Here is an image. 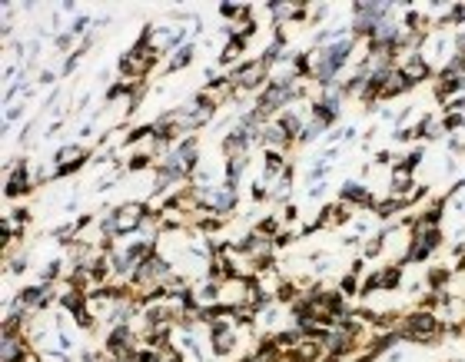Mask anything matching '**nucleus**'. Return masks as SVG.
Instances as JSON below:
<instances>
[{"instance_id":"c756f323","label":"nucleus","mask_w":465,"mask_h":362,"mask_svg":"<svg viewBox=\"0 0 465 362\" xmlns=\"http://www.w3.org/2000/svg\"><path fill=\"white\" fill-rule=\"evenodd\" d=\"M462 80H465V66H462Z\"/></svg>"},{"instance_id":"0eeeda50","label":"nucleus","mask_w":465,"mask_h":362,"mask_svg":"<svg viewBox=\"0 0 465 362\" xmlns=\"http://www.w3.org/2000/svg\"><path fill=\"white\" fill-rule=\"evenodd\" d=\"M200 206H206L209 213H217V216L229 220V216H236V209H239V189H229V187L219 183V187L209 189V197H206Z\"/></svg>"},{"instance_id":"b1692460","label":"nucleus","mask_w":465,"mask_h":362,"mask_svg":"<svg viewBox=\"0 0 465 362\" xmlns=\"http://www.w3.org/2000/svg\"><path fill=\"white\" fill-rule=\"evenodd\" d=\"M156 362H186V352L173 342V346H166V349L156 352Z\"/></svg>"},{"instance_id":"bb28decb","label":"nucleus","mask_w":465,"mask_h":362,"mask_svg":"<svg viewBox=\"0 0 465 362\" xmlns=\"http://www.w3.org/2000/svg\"><path fill=\"white\" fill-rule=\"evenodd\" d=\"M280 220H282V226H292V223L299 220V206H296V203H286V206L280 209Z\"/></svg>"},{"instance_id":"6ab92c4d","label":"nucleus","mask_w":465,"mask_h":362,"mask_svg":"<svg viewBox=\"0 0 465 362\" xmlns=\"http://www.w3.org/2000/svg\"><path fill=\"white\" fill-rule=\"evenodd\" d=\"M425 150H429L425 143H415V146H409V150H406V156H402V163L409 166V170H415V173H419L422 160H425Z\"/></svg>"},{"instance_id":"1a4fd4ad","label":"nucleus","mask_w":465,"mask_h":362,"mask_svg":"<svg viewBox=\"0 0 465 362\" xmlns=\"http://www.w3.org/2000/svg\"><path fill=\"white\" fill-rule=\"evenodd\" d=\"M57 309L67 313L70 319H76L84 309H87V293L84 289H76L70 283H60V296H57Z\"/></svg>"},{"instance_id":"c85d7f7f","label":"nucleus","mask_w":465,"mask_h":362,"mask_svg":"<svg viewBox=\"0 0 465 362\" xmlns=\"http://www.w3.org/2000/svg\"><path fill=\"white\" fill-rule=\"evenodd\" d=\"M57 11H60V13H67V17H70V13L76 11V4H74V0H64V4H57Z\"/></svg>"},{"instance_id":"f8f14e48","label":"nucleus","mask_w":465,"mask_h":362,"mask_svg":"<svg viewBox=\"0 0 465 362\" xmlns=\"http://www.w3.org/2000/svg\"><path fill=\"white\" fill-rule=\"evenodd\" d=\"M399 70L406 74V77H409L412 87H419V83H429V80H435V70L425 64V60H422V54H415L409 64H402Z\"/></svg>"},{"instance_id":"4be33fe9","label":"nucleus","mask_w":465,"mask_h":362,"mask_svg":"<svg viewBox=\"0 0 465 362\" xmlns=\"http://www.w3.org/2000/svg\"><path fill=\"white\" fill-rule=\"evenodd\" d=\"M21 117H23V103H13V107H7L4 110V133H11L17 123H21Z\"/></svg>"},{"instance_id":"cd10ccee","label":"nucleus","mask_w":465,"mask_h":362,"mask_svg":"<svg viewBox=\"0 0 465 362\" xmlns=\"http://www.w3.org/2000/svg\"><path fill=\"white\" fill-rule=\"evenodd\" d=\"M382 362H406V346H396V349H389L386 356H382Z\"/></svg>"},{"instance_id":"412c9836","label":"nucleus","mask_w":465,"mask_h":362,"mask_svg":"<svg viewBox=\"0 0 465 362\" xmlns=\"http://www.w3.org/2000/svg\"><path fill=\"white\" fill-rule=\"evenodd\" d=\"M329 17H333V4H313V11H309V23L313 27L329 23Z\"/></svg>"},{"instance_id":"9b49d317","label":"nucleus","mask_w":465,"mask_h":362,"mask_svg":"<svg viewBox=\"0 0 465 362\" xmlns=\"http://www.w3.org/2000/svg\"><path fill=\"white\" fill-rule=\"evenodd\" d=\"M193 60H196V40H190V44H183L180 50H173V54L166 57V66L160 70V77H173V74L186 70V66H193Z\"/></svg>"},{"instance_id":"5701e85b","label":"nucleus","mask_w":465,"mask_h":362,"mask_svg":"<svg viewBox=\"0 0 465 362\" xmlns=\"http://www.w3.org/2000/svg\"><path fill=\"white\" fill-rule=\"evenodd\" d=\"M217 11H219V17H223V23H229V21H236L239 13L246 11V4H233V0L226 4V0H223V4H219Z\"/></svg>"},{"instance_id":"f257e3e1","label":"nucleus","mask_w":465,"mask_h":362,"mask_svg":"<svg viewBox=\"0 0 465 362\" xmlns=\"http://www.w3.org/2000/svg\"><path fill=\"white\" fill-rule=\"evenodd\" d=\"M399 339L402 346H442L449 339L445 326L435 319V313H425V309L412 306V309H402V319H399Z\"/></svg>"},{"instance_id":"6e6552de","label":"nucleus","mask_w":465,"mask_h":362,"mask_svg":"<svg viewBox=\"0 0 465 362\" xmlns=\"http://www.w3.org/2000/svg\"><path fill=\"white\" fill-rule=\"evenodd\" d=\"M415 187H419L415 170H409L402 160H396V163L389 166V197H412Z\"/></svg>"},{"instance_id":"2eb2a0df","label":"nucleus","mask_w":465,"mask_h":362,"mask_svg":"<svg viewBox=\"0 0 465 362\" xmlns=\"http://www.w3.org/2000/svg\"><path fill=\"white\" fill-rule=\"evenodd\" d=\"M153 166H156V160H153L147 150H137V153L123 163V170H127V173H143V170H153Z\"/></svg>"},{"instance_id":"f3484780","label":"nucleus","mask_w":465,"mask_h":362,"mask_svg":"<svg viewBox=\"0 0 465 362\" xmlns=\"http://www.w3.org/2000/svg\"><path fill=\"white\" fill-rule=\"evenodd\" d=\"M359 256H362V259H366V263H376L379 256H382V236H369L366 243H362V246H359Z\"/></svg>"},{"instance_id":"39448f33","label":"nucleus","mask_w":465,"mask_h":362,"mask_svg":"<svg viewBox=\"0 0 465 362\" xmlns=\"http://www.w3.org/2000/svg\"><path fill=\"white\" fill-rule=\"evenodd\" d=\"M4 173H7V180H4V197L7 199H23L30 197L33 189H37V180H33V166L27 163V160H13V166L7 163L4 166Z\"/></svg>"},{"instance_id":"393cba45","label":"nucleus","mask_w":465,"mask_h":362,"mask_svg":"<svg viewBox=\"0 0 465 362\" xmlns=\"http://www.w3.org/2000/svg\"><path fill=\"white\" fill-rule=\"evenodd\" d=\"M445 146H449V156H465V133H452V136H445Z\"/></svg>"},{"instance_id":"7ed1b4c3","label":"nucleus","mask_w":465,"mask_h":362,"mask_svg":"<svg viewBox=\"0 0 465 362\" xmlns=\"http://www.w3.org/2000/svg\"><path fill=\"white\" fill-rule=\"evenodd\" d=\"M160 60H163V54H156L153 47L133 44L130 50H123V54L117 57V74H120V80H127V83H150V74L156 70Z\"/></svg>"},{"instance_id":"a211bd4d","label":"nucleus","mask_w":465,"mask_h":362,"mask_svg":"<svg viewBox=\"0 0 465 362\" xmlns=\"http://www.w3.org/2000/svg\"><path fill=\"white\" fill-rule=\"evenodd\" d=\"M54 47L60 50V54H76V47H80V37H74L70 30H60V33H54Z\"/></svg>"},{"instance_id":"4468645a","label":"nucleus","mask_w":465,"mask_h":362,"mask_svg":"<svg viewBox=\"0 0 465 362\" xmlns=\"http://www.w3.org/2000/svg\"><path fill=\"white\" fill-rule=\"evenodd\" d=\"M445 127H442V117H435V113H425V120H422V143H445Z\"/></svg>"},{"instance_id":"f03ea898","label":"nucleus","mask_w":465,"mask_h":362,"mask_svg":"<svg viewBox=\"0 0 465 362\" xmlns=\"http://www.w3.org/2000/svg\"><path fill=\"white\" fill-rule=\"evenodd\" d=\"M150 213H153L150 199H123V203L107 209V216L100 220V226H103V233H107L110 240H130V236H137L143 230V223H147Z\"/></svg>"},{"instance_id":"aec40b11","label":"nucleus","mask_w":465,"mask_h":362,"mask_svg":"<svg viewBox=\"0 0 465 362\" xmlns=\"http://www.w3.org/2000/svg\"><path fill=\"white\" fill-rule=\"evenodd\" d=\"M326 176H329V163H313V170L306 173V189L323 187V183H326Z\"/></svg>"},{"instance_id":"dca6fc26","label":"nucleus","mask_w":465,"mask_h":362,"mask_svg":"<svg viewBox=\"0 0 465 362\" xmlns=\"http://www.w3.org/2000/svg\"><path fill=\"white\" fill-rule=\"evenodd\" d=\"M335 289H339V293H343L346 299H359L362 279H359V276H352V273H343V276H339V283H335Z\"/></svg>"},{"instance_id":"a878e982","label":"nucleus","mask_w":465,"mask_h":362,"mask_svg":"<svg viewBox=\"0 0 465 362\" xmlns=\"http://www.w3.org/2000/svg\"><path fill=\"white\" fill-rule=\"evenodd\" d=\"M57 77H60V70H40V74L33 77V83H37V87H54ZM54 90H57V87H54Z\"/></svg>"},{"instance_id":"9d476101","label":"nucleus","mask_w":465,"mask_h":362,"mask_svg":"<svg viewBox=\"0 0 465 362\" xmlns=\"http://www.w3.org/2000/svg\"><path fill=\"white\" fill-rule=\"evenodd\" d=\"M452 266L445 263H432L429 269H425V276H422V283H425V293H439V296H445V289H449V283H452Z\"/></svg>"},{"instance_id":"423d86ee","label":"nucleus","mask_w":465,"mask_h":362,"mask_svg":"<svg viewBox=\"0 0 465 362\" xmlns=\"http://www.w3.org/2000/svg\"><path fill=\"white\" fill-rule=\"evenodd\" d=\"M140 346L143 342L133 336L130 326H110L107 336H103V349H110L117 359H133Z\"/></svg>"},{"instance_id":"20e7f679","label":"nucleus","mask_w":465,"mask_h":362,"mask_svg":"<svg viewBox=\"0 0 465 362\" xmlns=\"http://www.w3.org/2000/svg\"><path fill=\"white\" fill-rule=\"evenodd\" d=\"M226 77H229V83H233L236 93H249V97H256V93H263L266 83H270V66L263 64L260 57H253V60L246 57L239 66L229 70Z\"/></svg>"},{"instance_id":"ddd939ff","label":"nucleus","mask_w":465,"mask_h":362,"mask_svg":"<svg viewBox=\"0 0 465 362\" xmlns=\"http://www.w3.org/2000/svg\"><path fill=\"white\" fill-rule=\"evenodd\" d=\"M326 356V342L323 336H303L296 346V359L299 362H319Z\"/></svg>"}]
</instances>
